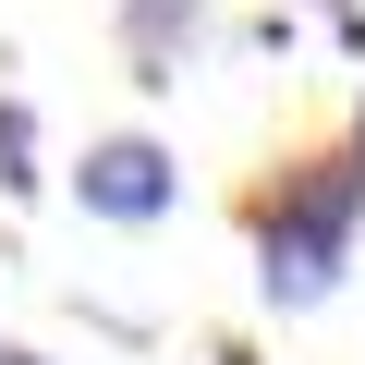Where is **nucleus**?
<instances>
[{"instance_id":"nucleus-5","label":"nucleus","mask_w":365,"mask_h":365,"mask_svg":"<svg viewBox=\"0 0 365 365\" xmlns=\"http://www.w3.org/2000/svg\"><path fill=\"white\" fill-rule=\"evenodd\" d=\"M353 158H365V110H353Z\"/></svg>"},{"instance_id":"nucleus-1","label":"nucleus","mask_w":365,"mask_h":365,"mask_svg":"<svg viewBox=\"0 0 365 365\" xmlns=\"http://www.w3.org/2000/svg\"><path fill=\"white\" fill-rule=\"evenodd\" d=\"M353 220H365V158H304L280 170V195L256 207V280L268 304H317L353 256Z\"/></svg>"},{"instance_id":"nucleus-2","label":"nucleus","mask_w":365,"mask_h":365,"mask_svg":"<svg viewBox=\"0 0 365 365\" xmlns=\"http://www.w3.org/2000/svg\"><path fill=\"white\" fill-rule=\"evenodd\" d=\"M73 195H86L98 220L146 232V220H170V195H182V170H170V146H158V134H98V146L73 158Z\"/></svg>"},{"instance_id":"nucleus-3","label":"nucleus","mask_w":365,"mask_h":365,"mask_svg":"<svg viewBox=\"0 0 365 365\" xmlns=\"http://www.w3.org/2000/svg\"><path fill=\"white\" fill-rule=\"evenodd\" d=\"M25 146H37V134H25V110H0V158H13L0 182H37V170H25Z\"/></svg>"},{"instance_id":"nucleus-4","label":"nucleus","mask_w":365,"mask_h":365,"mask_svg":"<svg viewBox=\"0 0 365 365\" xmlns=\"http://www.w3.org/2000/svg\"><path fill=\"white\" fill-rule=\"evenodd\" d=\"M0 365H49V353H0Z\"/></svg>"}]
</instances>
